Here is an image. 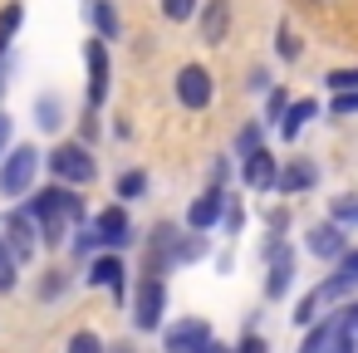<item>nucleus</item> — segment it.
Returning a JSON list of instances; mask_svg holds the SVG:
<instances>
[{"label":"nucleus","mask_w":358,"mask_h":353,"mask_svg":"<svg viewBox=\"0 0 358 353\" xmlns=\"http://www.w3.org/2000/svg\"><path fill=\"white\" fill-rule=\"evenodd\" d=\"M25 211L35 216L40 226V245H64L69 231L79 221H89V206L79 196V187H64V182H50V187H30V201Z\"/></svg>","instance_id":"1"},{"label":"nucleus","mask_w":358,"mask_h":353,"mask_svg":"<svg viewBox=\"0 0 358 353\" xmlns=\"http://www.w3.org/2000/svg\"><path fill=\"white\" fill-rule=\"evenodd\" d=\"M40 162H45V152L35 143H10L6 157H0V196H6V201L30 196V187L40 177Z\"/></svg>","instance_id":"2"},{"label":"nucleus","mask_w":358,"mask_h":353,"mask_svg":"<svg viewBox=\"0 0 358 353\" xmlns=\"http://www.w3.org/2000/svg\"><path fill=\"white\" fill-rule=\"evenodd\" d=\"M40 167H50V177L55 182H64V187H89L94 177H99V157H94V147L89 143H55L50 152H45V162Z\"/></svg>","instance_id":"3"},{"label":"nucleus","mask_w":358,"mask_h":353,"mask_svg":"<svg viewBox=\"0 0 358 353\" xmlns=\"http://www.w3.org/2000/svg\"><path fill=\"white\" fill-rule=\"evenodd\" d=\"M162 314H167V284L157 275H143L133 284V329L138 333H157L162 329Z\"/></svg>","instance_id":"4"},{"label":"nucleus","mask_w":358,"mask_h":353,"mask_svg":"<svg viewBox=\"0 0 358 353\" xmlns=\"http://www.w3.org/2000/svg\"><path fill=\"white\" fill-rule=\"evenodd\" d=\"M172 94H177L182 108L201 113V108H211V99H216V79H211L206 64H182L177 79H172Z\"/></svg>","instance_id":"5"},{"label":"nucleus","mask_w":358,"mask_h":353,"mask_svg":"<svg viewBox=\"0 0 358 353\" xmlns=\"http://www.w3.org/2000/svg\"><path fill=\"white\" fill-rule=\"evenodd\" d=\"M89 226L99 231V245H108V250H128V245H138V231H133V216H128V206H123V201H113V206L94 211V221H89Z\"/></svg>","instance_id":"6"},{"label":"nucleus","mask_w":358,"mask_h":353,"mask_svg":"<svg viewBox=\"0 0 358 353\" xmlns=\"http://www.w3.org/2000/svg\"><path fill=\"white\" fill-rule=\"evenodd\" d=\"M265 265H270V275H265V299H285L289 284H294V250L280 240V231H270V240H265Z\"/></svg>","instance_id":"7"},{"label":"nucleus","mask_w":358,"mask_h":353,"mask_svg":"<svg viewBox=\"0 0 358 353\" xmlns=\"http://www.w3.org/2000/svg\"><path fill=\"white\" fill-rule=\"evenodd\" d=\"M0 236H6V245L15 250L20 265L35 260V250H40V226H35V216H30L25 206H10V211H6V221H0Z\"/></svg>","instance_id":"8"},{"label":"nucleus","mask_w":358,"mask_h":353,"mask_svg":"<svg viewBox=\"0 0 358 353\" xmlns=\"http://www.w3.org/2000/svg\"><path fill=\"white\" fill-rule=\"evenodd\" d=\"M84 280H89V284H99V289H108L118 304L128 299V265H123V255H118V250H103V255L94 250V255H89V275H84Z\"/></svg>","instance_id":"9"},{"label":"nucleus","mask_w":358,"mask_h":353,"mask_svg":"<svg viewBox=\"0 0 358 353\" xmlns=\"http://www.w3.org/2000/svg\"><path fill=\"white\" fill-rule=\"evenodd\" d=\"M157 333H162V353H201V348L216 338L206 319H172V324L157 329Z\"/></svg>","instance_id":"10"},{"label":"nucleus","mask_w":358,"mask_h":353,"mask_svg":"<svg viewBox=\"0 0 358 353\" xmlns=\"http://www.w3.org/2000/svg\"><path fill=\"white\" fill-rule=\"evenodd\" d=\"M84 64H89V108H103L108 103V84H113V69H108V40H89L84 45Z\"/></svg>","instance_id":"11"},{"label":"nucleus","mask_w":358,"mask_h":353,"mask_svg":"<svg viewBox=\"0 0 358 353\" xmlns=\"http://www.w3.org/2000/svg\"><path fill=\"white\" fill-rule=\"evenodd\" d=\"M314 187H319V162L314 157H289L275 172V192L280 196H299V192H314Z\"/></svg>","instance_id":"12"},{"label":"nucleus","mask_w":358,"mask_h":353,"mask_svg":"<svg viewBox=\"0 0 358 353\" xmlns=\"http://www.w3.org/2000/svg\"><path fill=\"white\" fill-rule=\"evenodd\" d=\"M221 211H226V187H211L206 182V192L187 206V231H201V236L216 231L221 226Z\"/></svg>","instance_id":"13"},{"label":"nucleus","mask_w":358,"mask_h":353,"mask_svg":"<svg viewBox=\"0 0 358 353\" xmlns=\"http://www.w3.org/2000/svg\"><path fill=\"white\" fill-rule=\"evenodd\" d=\"M192 20L201 30V45H226V35H231V0H201Z\"/></svg>","instance_id":"14"},{"label":"nucleus","mask_w":358,"mask_h":353,"mask_svg":"<svg viewBox=\"0 0 358 353\" xmlns=\"http://www.w3.org/2000/svg\"><path fill=\"white\" fill-rule=\"evenodd\" d=\"M275 172H280V162L270 157V147H255L241 157V182L250 192H275Z\"/></svg>","instance_id":"15"},{"label":"nucleus","mask_w":358,"mask_h":353,"mask_svg":"<svg viewBox=\"0 0 358 353\" xmlns=\"http://www.w3.org/2000/svg\"><path fill=\"white\" fill-rule=\"evenodd\" d=\"M309 250L319 255V260H338L343 250H348V236H343V226L329 216V221H319V226H309Z\"/></svg>","instance_id":"16"},{"label":"nucleus","mask_w":358,"mask_h":353,"mask_svg":"<svg viewBox=\"0 0 358 353\" xmlns=\"http://www.w3.org/2000/svg\"><path fill=\"white\" fill-rule=\"evenodd\" d=\"M309 118H319V99H294V103H285V113L275 118V128H280L285 143H294V138L304 133Z\"/></svg>","instance_id":"17"},{"label":"nucleus","mask_w":358,"mask_h":353,"mask_svg":"<svg viewBox=\"0 0 358 353\" xmlns=\"http://www.w3.org/2000/svg\"><path fill=\"white\" fill-rule=\"evenodd\" d=\"M309 333H304V343H299V353H334V329H338V309L324 319H314V324H304Z\"/></svg>","instance_id":"18"},{"label":"nucleus","mask_w":358,"mask_h":353,"mask_svg":"<svg viewBox=\"0 0 358 353\" xmlns=\"http://www.w3.org/2000/svg\"><path fill=\"white\" fill-rule=\"evenodd\" d=\"M89 20H94V35L99 40H118L123 35V20L113 10V0H89Z\"/></svg>","instance_id":"19"},{"label":"nucleus","mask_w":358,"mask_h":353,"mask_svg":"<svg viewBox=\"0 0 358 353\" xmlns=\"http://www.w3.org/2000/svg\"><path fill=\"white\" fill-rule=\"evenodd\" d=\"M35 128L40 133H59L64 128V99L59 94H40L35 99Z\"/></svg>","instance_id":"20"},{"label":"nucleus","mask_w":358,"mask_h":353,"mask_svg":"<svg viewBox=\"0 0 358 353\" xmlns=\"http://www.w3.org/2000/svg\"><path fill=\"white\" fill-rule=\"evenodd\" d=\"M20 25H25V6H20V0L0 6V55H10V45H15V35H20Z\"/></svg>","instance_id":"21"},{"label":"nucleus","mask_w":358,"mask_h":353,"mask_svg":"<svg viewBox=\"0 0 358 353\" xmlns=\"http://www.w3.org/2000/svg\"><path fill=\"white\" fill-rule=\"evenodd\" d=\"M113 192H118V201H123V206H128V201H138V196H148V172H143V167H128V172L118 177V187H113Z\"/></svg>","instance_id":"22"},{"label":"nucleus","mask_w":358,"mask_h":353,"mask_svg":"<svg viewBox=\"0 0 358 353\" xmlns=\"http://www.w3.org/2000/svg\"><path fill=\"white\" fill-rule=\"evenodd\" d=\"M64 245H69V250H74V260H89V255H94V250H99V231H94V226H89V221H79V226H74V231H69V240H64Z\"/></svg>","instance_id":"23"},{"label":"nucleus","mask_w":358,"mask_h":353,"mask_svg":"<svg viewBox=\"0 0 358 353\" xmlns=\"http://www.w3.org/2000/svg\"><path fill=\"white\" fill-rule=\"evenodd\" d=\"M69 289V270H59V265H50L45 275H40V284H35V294H40V304H50V299H59Z\"/></svg>","instance_id":"24"},{"label":"nucleus","mask_w":358,"mask_h":353,"mask_svg":"<svg viewBox=\"0 0 358 353\" xmlns=\"http://www.w3.org/2000/svg\"><path fill=\"white\" fill-rule=\"evenodd\" d=\"M20 284V260H15V250L6 245V236H0V294H10Z\"/></svg>","instance_id":"25"},{"label":"nucleus","mask_w":358,"mask_h":353,"mask_svg":"<svg viewBox=\"0 0 358 353\" xmlns=\"http://www.w3.org/2000/svg\"><path fill=\"white\" fill-rule=\"evenodd\" d=\"M275 55H280L285 64H294V59L304 55V40H299V35H294L289 25H280V30H275Z\"/></svg>","instance_id":"26"},{"label":"nucleus","mask_w":358,"mask_h":353,"mask_svg":"<svg viewBox=\"0 0 358 353\" xmlns=\"http://www.w3.org/2000/svg\"><path fill=\"white\" fill-rule=\"evenodd\" d=\"M64 353H108V343H103L94 329H74L69 343H64Z\"/></svg>","instance_id":"27"},{"label":"nucleus","mask_w":358,"mask_h":353,"mask_svg":"<svg viewBox=\"0 0 358 353\" xmlns=\"http://www.w3.org/2000/svg\"><path fill=\"white\" fill-rule=\"evenodd\" d=\"M196 6H201V0H157L162 20H172V25H187V20L196 15Z\"/></svg>","instance_id":"28"},{"label":"nucleus","mask_w":358,"mask_h":353,"mask_svg":"<svg viewBox=\"0 0 358 353\" xmlns=\"http://www.w3.org/2000/svg\"><path fill=\"white\" fill-rule=\"evenodd\" d=\"M255 147H265V123H260V118H250V123L236 133V152H241V157L255 152Z\"/></svg>","instance_id":"29"},{"label":"nucleus","mask_w":358,"mask_h":353,"mask_svg":"<svg viewBox=\"0 0 358 353\" xmlns=\"http://www.w3.org/2000/svg\"><path fill=\"white\" fill-rule=\"evenodd\" d=\"M329 216H334L338 226H358V196H334V201H329Z\"/></svg>","instance_id":"30"},{"label":"nucleus","mask_w":358,"mask_h":353,"mask_svg":"<svg viewBox=\"0 0 358 353\" xmlns=\"http://www.w3.org/2000/svg\"><path fill=\"white\" fill-rule=\"evenodd\" d=\"M324 89H329V94L358 89V64H353V69H329V74H324Z\"/></svg>","instance_id":"31"},{"label":"nucleus","mask_w":358,"mask_h":353,"mask_svg":"<svg viewBox=\"0 0 358 353\" xmlns=\"http://www.w3.org/2000/svg\"><path fill=\"white\" fill-rule=\"evenodd\" d=\"M221 226H226V236H241V226H245V211H241V201H236V196H226Z\"/></svg>","instance_id":"32"},{"label":"nucleus","mask_w":358,"mask_h":353,"mask_svg":"<svg viewBox=\"0 0 358 353\" xmlns=\"http://www.w3.org/2000/svg\"><path fill=\"white\" fill-rule=\"evenodd\" d=\"M329 113H338V118H348V113H358V89H343V94H329Z\"/></svg>","instance_id":"33"},{"label":"nucleus","mask_w":358,"mask_h":353,"mask_svg":"<svg viewBox=\"0 0 358 353\" xmlns=\"http://www.w3.org/2000/svg\"><path fill=\"white\" fill-rule=\"evenodd\" d=\"M285 103H289V94H285V89H275V84H270V89H265V123H275V118H280V113H285Z\"/></svg>","instance_id":"34"},{"label":"nucleus","mask_w":358,"mask_h":353,"mask_svg":"<svg viewBox=\"0 0 358 353\" xmlns=\"http://www.w3.org/2000/svg\"><path fill=\"white\" fill-rule=\"evenodd\" d=\"M231 353H270V348H265V338H260V333L245 324V333H241V343H236Z\"/></svg>","instance_id":"35"},{"label":"nucleus","mask_w":358,"mask_h":353,"mask_svg":"<svg viewBox=\"0 0 358 353\" xmlns=\"http://www.w3.org/2000/svg\"><path fill=\"white\" fill-rule=\"evenodd\" d=\"M10 143H15V118L0 108V157H6V147H10Z\"/></svg>","instance_id":"36"},{"label":"nucleus","mask_w":358,"mask_h":353,"mask_svg":"<svg viewBox=\"0 0 358 353\" xmlns=\"http://www.w3.org/2000/svg\"><path fill=\"white\" fill-rule=\"evenodd\" d=\"M245 89H250V94H265V89H270V69H250V74H245Z\"/></svg>","instance_id":"37"},{"label":"nucleus","mask_w":358,"mask_h":353,"mask_svg":"<svg viewBox=\"0 0 358 353\" xmlns=\"http://www.w3.org/2000/svg\"><path fill=\"white\" fill-rule=\"evenodd\" d=\"M226 177H231V162L216 157V162H211V187H226Z\"/></svg>","instance_id":"38"},{"label":"nucleus","mask_w":358,"mask_h":353,"mask_svg":"<svg viewBox=\"0 0 358 353\" xmlns=\"http://www.w3.org/2000/svg\"><path fill=\"white\" fill-rule=\"evenodd\" d=\"M338 319H343V324L358 333V299H353V304H343V309H338Z\"/></svg>","instance_id":"39"},{"label":"nucleus","mask_w":358,"mask_h":353,"mask_svg":"<svg viewBox=\"0 0 358 353\" xmlns=\"http://www.w3.org/2000/svg\"><path fill=\"white\" fill-rule=\"evenodd\" d=\"M265 221H270V231H285V221H289V211H285V206H275V211H270Z\"/></svg>","instance_id":"40"},{"label":"nucleus","mask_w":358,"mask_h":353,"mask_svg":"<svg viewBox=\"0 0 358 353\" xmlns=\"http://www.w3.org/2000/svg\"><path fill=\"white\" fill-rule=\"evenodd\" d=\"M201 353H231V348H226V343H216V338H211V343H206V348H201Z\"/></svg>","instance_id":"41"},{"label":"nucleus","mask_w":358,"mask_h":353,"mask_svg":"<svg viewBox=\"0 0 358 353\" xmlns=\"http://www.w3.org/2000/svg\"><path fill=\"white\" fill-rule=\"evenodd\" d=\"M108 353H133V348H128V343H113V348H108Z\"/></svg>","instance_id":"42"}]
</instances>
